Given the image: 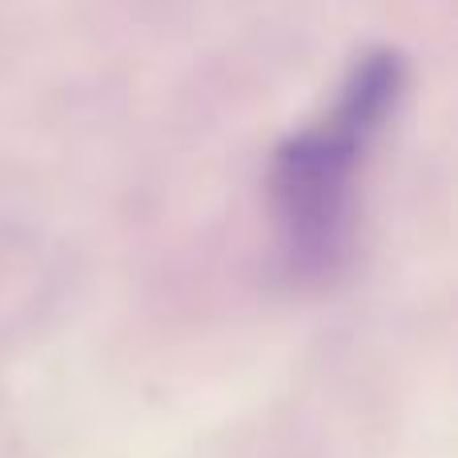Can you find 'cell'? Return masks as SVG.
<instances>
[{
	"instance_id": "1",
	"label": "cell",
	"mask_w": 458,
	"mask_h": 458,
	"mask_svg": "<svg viewBox=\"0 0 458 458\" xmlns=\"http://www.w3.org/2000/svg\"><path fill=\"white\" fill-rule=\"evenodd\" d=\"M403 85V56L394 48H370L346 72L334 109L277 149V225L282 250L298 274H326L346 253L354 233L358 169L378 129L394 113Z\"/></svg>"
}]
</instances>
